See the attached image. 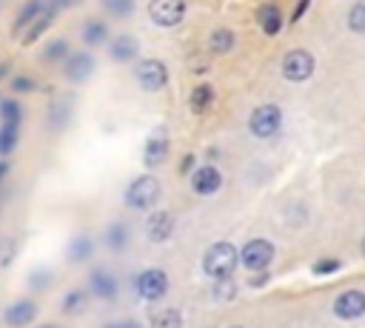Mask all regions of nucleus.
Returning <instances> with one entry per match:
<instances>
[{
  "label": "nucleus",
  "instance_id": "29",
  "mask_svg": "<svg viewBox=\"0 0 365 328\" xmlns=\"http://www.w3.org/2000/svg\"><path fill=\"white\" fill-rule=\"evenodd\" d=\"M148 328H182V314L177 308H160L148 317Z\"/></svg>",
  "mask_w": 365,
  "mask_h": 328
},
{
  "label": "nucleus",
  "instance_id": "33",
  "mask_svg": "<svg viewBox=\"0 0 365 328\" xmlns=\"http://www.w3.org/2000/svg\"><path fill=\"white\" fill-rule=\"evenodd\" d=\"M103 9L114 20H128L134 14V0H103Z\"/></svg>",
  "mask_w": 365,
  "mask_h": 328
},
{
  "label": "nucleus",
  "instance_id": "46",
  "mask_svg": "<svg viewBox=\"0 0 365 328\" xmlns=\"http://www.w3.org/2000/svg\"><path fill=\"white\" fill-rule=\"evenodd\" d=\"M228 328H245V325H228Z\"/></svg>",
  "mask_w": 365,
  "mask_h": 328
},
{
  "label": "nucleus",
  "instance_id": "8",
  "mask_svg": "<svg viewBox=\"0 0 365 328\" xmlns=\"http://www.w3.org/2000/svg\"><path fill=\"white\" fill-rule=\"evenodd\" d=\"M314 66H317V60L308 48H291L282 57V77L291 83H302L314 74Z\"/></svg>",
  "mask_w": 365,
  "mask_h": 328
},
{
  "label": "nucleus",
  "instance_id": "15",
  "mask_svg": "<svg viewBox=\"0 0 365 328\" xmlns=\"http://www.w3.org/2000/svg\"><path fill=\"white\" fill-rule=\"evenodd\" d=\"M171 234H174V214L171 211H163V208L160 211H151L148 220H145V237H148V242L160 245Z\"/></svg>",
  "mask_w": 365,
  "mask_h": 328
},
{
  "label": "nucleus",
  "instance_id": "6",
  "mask_svg": "<svg viewBox=\"0 0 365 328\" xmlns=\"http://www.w3.org/2000/svg\"><path fill=\"white\" fill-rule=\"evenodd\" d=\"M168 285H171V280H168V274H165L163 268H143V271L134 277V291H137V297L145 299V302L163 299V297L168 294Z\"/></svg>",
  "mask_w": 365,
  "mask_h": 328
},
{
  "label": "nucleus",
  "instance_id": "26",
  "mask_svg": "<svg viewBox=\"0 0 365 328\" xmlns=\"http://www.w3.org/2000/svg\"><path fill=\"white\" fill-rule=\"evenodd\" d=\"M91 254H94V240L86 237V234L74 237V240L66 245V260H68V262H86Z\"/></svg>",
  "mask_w": 365,
  "mask_h": 328
},
{
  "label": "nucleus",
  "instance_id": "47",
  "mask_svg": "<svg viewBox=\"0 0 365 328\" xmlns=\"http://www.w3.org/2000/svg\"><path fill=\"white\" fill-rule=\"evenodd\" d=\"M46 3H57V0H46Z\"/></svg>",
  "mask_w": 365,
  "mask_h": 328
},
{
  "label": "nucleus",
  "instance_id": "22",
  "mask_svg": "<svg viewBox=\"0 0 365 328\" xmlns=\"http://www.w3.org/2000/svg\"><path fill=\"white\" fill-rule=\"evenodd\" d=\"M257 23H259V29L268 37H277L282 31V11H279V6L277 3H262L257 9Z\"/></svg>",
  "mask_w": 365,
  "mask_h": 328
},
{
  "label": "nucleus",
  "instance_id": "16",
  "mask_svg": "<svg viewBox=\"0 0 365 328\" xmlns=\"http://www.w3.org/2000/svg\"><path fill=\"white\" fill-rule=\"evenodd\" d=\"M48 9V3L46 0H23L20 3V9L14 11V20H11V26H9V34H14V37H20L43 11Z\"/></svg>",
  "mask_w": 365,
  "mask_h": 328
},
{
  "label": "nucleus",
  "instance_id": "14",
  "mask_svg": "<svg viewBox=\"0 0 365 328\" xmlns=\"http://www.w3.org/2000/svg\"><path fill=\"white\" fill-rule=\"evenodd\" d=\"M188 180H191V191H194V194H200V197H208V194L220 191V185H222V174H220V168H217V165H211V163H205V165L194 168Z\"/></svg>",
  "mask_w": 365,
  "mask_h": 328
},
{
  "label": "nucleus",
  "instance_id": "27",
  "mask_svg": "<svg viewBox=\"0 0 365 328\" xmlns=\"http://www.w3.org/2000/svg\"><path fill=\"white\" fill-rule=\"evenodd\" d=\"M0 123L23 125V103H20V97H14V94L0 97Z\"/></svg>",
  "mask_w": 365,
  "mask_h": 328
},
{
  "label": "nucleus",
  "instance_id": "40",
  "mask_svg": "<svg viewBox=\"0 0 365 328\" xmlns=\"http://www.w3.org/2000/svg\"><path fill=\"white\" fill-rule=\"evenodd\" d=\"M9 174H11V160H9V157H0V185L6 183Z\"/></svg>",
  "mask_w": 365,
  "mask_h": 328
},
{
  "label": "nucleus",
  "instance_id": "13",
  "mask_svg": "<svg viewBox=\"0 0 365 328\" xmlns=\"http://www.w3.org/2000/svg\"><path fill=\"white\" fill-rule=\"evenodd\" d=\"M168 151H171V140H168L165 128H157V131L145 140V145H143V163H145L148 168H157V165H163V163L168 160Z\"/></svg>",
  "mask_w": 365,
  "mask_h": 328
},
{
  "label": "nucleus",
  "instance_id": "12",
  "mask_svg": "<svg viewBox=\"0 0 365 328\" xmlns=\"http://www.w3.org/2000/svg\"><path fill=\"white\" fill-rule=\"evenodd\" d=\"M334 317L336 319H359L365 317V291L362 288H348L334 299Z\"/></svg>",
  "mask_w": 365,
  "mask_h": 328
},
{
  "label": "nucleus",
  "instance_id": "18",
  "mask_svg": "<svg viewBox=\"0 0 365 328\" xmlns=\"http://www.w3.org/2000/svg\"><path fill=\"white\" fill-rule=\"evenodd\" d=\"M57 11H60V9L48 3V9H46V11H43V14H40V17H37V20H34V23H31V26L23 31V34H20V46H26V48H29V46L40 43V37H43V34L51 29V23H54Z\"/></svg>",
  "mask_w": 365,
  "mask_h": 328
},
{
  "label": "nucleus",
  "instance_id": "43",
  "mask_svg": "<svg viewBox=\"0 0 365 328\" xmlns=\"http://www.w3.org/2000/svg\"><path fill=\"white\" fill-rule=\"evenodd\" d=\"M103 328H125V325H123V319H120V322H106Z\"/></svg>",
  "mask_w": 365,
  "mask_h": 328
},
{
  "label": "nucleus",
  "instance_id": "3",
  "mask_svg": "<svg viewBox=\"0 0 365 328\" xmlns=\"http://www.w3.org/2000/svg\"><path fill=\"white\" fill-rule=\"evenodd\" d=\"M279 125H282V108H279L277 103H262V106H257V108L251 111V117H248V131H251L257 140L274 137V134L279 131Z\"/></svg>",
  "mask_w": 365,
  "mask_h": 328
},
{
  "label": "nucleus",
  "instance_id": "31",
  "mask_svg": "<svg viewBox=\"0 0 365 328\" xmlns=\"http://www.w3.org/2000/svg\"><path fill=\"white\" fill-rule=\"evenodd\" d=\"M208 48L214 54H228L234 48V31L231 29H214L208 34Z\"/></svg>",
  "mask_w": 365,
  "mask_h": 328
},
{
  "label": "nucleus",
  "instance_id": "4",
  "mask_svg": "<svg viewBox=\"0 0 365 328\" xmlns=\"http://www.w3.org/2000/svg\"><path fill=\"white\" fill-rule=\"evenodd\" d=\"M274 262V242L265 240V237H254L242 245L240 251V265L248 271V274H259L265 271L268 265Z\"/></svg>",
  "mask_w": 365,
  "mask_h": 328
},
{
  "label": "nucleus",
  "instance_id": "28",
  "mask_svg": "<svg viewBox=\"0 0 365 328\" xmlns=\"http://www.w3.org/2000/svg\"><path fill=\"white\" fill-rule=\"evenodd\" d=\"M20 128L23 125H11V123H0V157H11L20 145Z\"/></svg>",
  "mask_w": 365,
  "mask_h": 328
},
{
  "label": "nucleus",
  "instance_id": "2",
  "mask_svg": "<svg viewBox=\"0 0 365 328\" xmlns=\"http://www.w3.org/2000/svg\"><path fill=\"white\" fill-rule=\"evenodd\" d=\"M200 265H202V274H205V277H211V280L231 277V274H234V268L240 265V251H237L231 242L220 240V242H214V245L202 254Z\"/></svg>",
  "mask_w": 365,
  "mask_h": 328
},
{
  "label": "nucleus",
  "instance_id": "30",
  "mask_svg": "<svg viewBox=\"0 0 365 328\" xmlns=\"http://www.w3.org/2000/svg\"><path fill=\"white\" fill-rule=\"evenodd\" d=\"M6 86H9V94H14V97H23V94H34V91L40 88L37 77H31V74H11Z\"/></svg>",
  "mask_w": 365,
  "mask_h": 328
},
{
  "label": "nucleus",
  "instance_id": "36",
  "mask_svg": "<svg viewBox=\"0 0 365 328\" xmlns=\"http://www.w3.org/2000/svg\"><path fill=\"white\" fill-rule=\"evenodd\" d=\"M336 268H342V262H339V260H334V257H328V260H317V262L311 265V271H314V274H334Z\"/></svg>",
  "mask_w": 365,
  "mask_h": 328
},
{
  "label": "nucleus",
  "instance_id": "44",
  "mask_svg": "<svg viewBox=\"0 0 365 328\" xmlns=\"http://www.w3.org/2000/svg\"><path fill=\"white\" fill-rule=\"evenodd\" d=\"M34 328H63V325H57V322H43V325H34Z\"/></svg>",
  "mask_w": 365,
  "mask_h": 328
},
{
  "label": "nucleus",
  "instance_id": "38",
  "mask_svg": "<svg viewBox=\"0 0 365 328\" xmlns=\"http://www.w3.org/2000/svg\"><path fill=\"white\" fill-rule=\"evenodd\" d=\"M14 71H11V60H6V57H0V86L3 83H9V77H11Z\"/></svg>",
  "mask_w": 365,
  "mask_h": 328
},
{
  "label": "nucleus",
  "instance_id": "7",
  "mask_svg": "<svg viewBox=\"0 0 365 328\" xmlns=\"http://www.w3.org/2000/svg\"><path fill=\"white\" fill-rule=\"evenodd\" d=\"M88 294L103 299V302H111L120 297V280L114 277V271H108L106 265H94L88 268V282H86Z\"/></svg>",
  "mask_w": 365,
  "mask_h": 328
},
{
  "label": "nucleus",
  "instance_id": "41",
  "mask_svg": "<svg viewBox=\"0 0 365 328\" xmlns=\"http://www.w3.org/2000/svg\"><path fill=\"white\" fill-rule=\"evenodd\" d=\"M83 0H57V3H51V6H57V9H74V6H80Z\"/></svg>",
  "mask_w": 365,
  "mask_h": 328
},
{
  "label": "nucleus",
  "instance_id": "32",
  "mask_svg": "<svg viewBox=\"0 0 365 328\" xmlns=\"http://www.w3.org/2000/svg\"><path fill=\"white\" fill-rule=\"evenodd\" d=\"M26 282H29V288H31L34 294H43V291H48V288H51V282H54V274H51V268H46V265H37L34 271H29Z\"/></svg>",
  "mask_w": 365,
  "mask_h": 328
},
{
  "label": "nucleus",
  "instance_id": "35",
  "mask_svg": "<svg viewBox=\"0 0 365 328\" xmlns=\"http://www.w3.org/2000/svg\"><path fill=\"white\" fill-rule=\"evenodd\" d=\"M348 29L356 34H365V0H356L348 11Z\"/></svg>",
  "mask_w": 365,
  "mask_h": 328
},
{
  "label": "nucleus",
  "instance_id": "48",
  "mask_svg": "<svg viewBox=\"0 0 365 328\" xmlns=\"http://www.w3.org/2000/svg\"><path fill=\"white\" fill-rule=\"evenodd\" d=\"M0 3H3V0H0Z\"/></svg>",
  "mask_w": 365,
  "mask_h": 328
},
{
  "label": "nucleus",
  "instance_id": "39",
  "mask_svg": "<svg viewBox=\"0 0 365 328\" xmlns=\"http://www.w3.org/2000/svg\"><path fill=\"white\" fill-rule=\"evenodd\" d=\"M194 171V154H185L180 160V174H191Z\"/></svg>",
  "mask_w": 365,
  "mask_h": 328
},
{
  "label": "nucleus",
  "instance_id": "42",
  "mask_svg": "<svg viewBox=\"0 0 365 328\" xmlns=\"http://www.w3.org/2000/svg\"><path fill=\"white\" fill-rule=\"evenodd\" d=\"M123 325L125 328H143V322H137V319H123Z\"/></svg>",
  "mask_w": 365,
  "mask_h": 328
},
{
  "label": "nucleus",
  "instance_id": "5",
  "mask_svg": "<svg viewBox=\"0 0 365 328\" xmlns=\"http://www.w3.org/2000/svg\"><path fill=\"white\" fill-rule=\"evenodd\" d=\"M134 80L143 91L154 94V91H163L168 86V66L157 57H145L134 66Z\"/></svg>",
  "mask_w": 365,
  "mask_h": 328
},
{
  "label": "nucleus",
  "instance_id": "24",
  "mask_svg": "<svg viewBox=\"0 0 365 328\" xmlns=\"http://www.w3.org/2000/svg\"><path fill=\"white\" fill-rule=\"evenodd\" d=\"M71 106H74V97H68V94L57 97V100L48 106V125H51L54 131H60V128L68 125V120H71Z\"/></svg>",
  "mask_w": 365,
  "mask_h": 328
},
{
  "label": "nucleus",
  "instance_id": "9",
  "mask_svg": "<svg viewBox=\"0 0 365 328\" xmlns=\"http://www.w3.org/2000/svg\"><path fill=\"white\" fill-rule=\"evenodd\" d=\"M37 314H40L37 299L20 297V299H11V302L3 308V322H6L9 328H29V325H34Z\"/></svg>",
  "mask_w": 365,
  "mask_h": 328
},
{
  "label": "nucleus",
  "instance_id": "11",
  "mask_svg": "<svg viewBox=\"0 0 365 328\" xmlns=\"http://www.w3.org/2000/svg\"><path fill=\"white\" fill-rule=\"evenodd\" d=\"M94 68H97V60H94V54H91V51H71V54H68V60L60 66L63 77H66L68 83H74V86L86 83V80L94 74Z\"/></svg>",
  "mask_w": 365,
  "mask_h": 328
},
{
  "label": "nucleus",
  "instance_id": "37",
  "mask_svg": "<svg viewBox=\"0 0 365 328\" xmlns=\"http://www.w3.org/2000/svg\"><path fill=\"white\" fill-rule=\"evenodd\" d=\"M308 6H311V0H299V3L294 6V11H291V17H288V20H291V23H297V20H302V14L308 11Z\"/></svg>",
  "mask_w": 365,
  "mask_h": 328
},
{
  "label": "nucleus",
  "instance_id": "1",
  "mask_svg": "<svg viewBox=\"0 0 365 328\" xmlns=\"http://www.w3.org/2000/svg\"><path fill=\"white\" fill-rule=\"evenodd\" d=\"M160 197H163V185H160V180L151 177V174L134 177V180L125 185V191H123V203H125L131 211H151V208L160 203Z\"/></svg>",
  "mask_w": 365,
  "mask_h": 328
},
{
  "label": "nucleus",
  "instance_id": "25",
  "mask_svg": "<svg viewBox=\"0 0 365 328\" xmlns=\"http://www.w3.org/2000/svg\"><path fill=\"white\" fill-rule=\"evenodd\" d=\"M211 103H214V86H211V83H197V86L191 88V97H188L191 111H194V114H202V111L211 108Z\"/></svg>",
  "mask_w": 365,
  "mask_h": 328
},
{
  "label": "nucleus",
  "instance_id": "34",
  "mask_svg": "<svg viewBox=\"0 0 365 328\" xmlns=\"http://www.w3.org/2000/svg\"><path fill=\"white\" fill-rule=\"evenodd\" d=\"M211 297L217 302H225V299H234L237 297V282L231 277H222V280H214V288H211Z\"/></svg>",
  "mask_w": 365,
  "mask_h": 328
},
{
  "label": "nucleus",
  "instance_id": "21",
  "mask_svg": "<svg viewBox=\"0 0 365 328\" xmlns=\"http://www.w3.org/2000/svg\"><path fill=\"white\" fill-rule=\"evenodd\" d=\"M68 54H71L68 37H51L40 48V63H46V66H63L68 60Z\"/></svg>",
  "mask_w": 365,
  "mask_h": 328
},
{
  "label": "nucleus",
  "instance_id": "19",
  "mask_svg": "<svg viewBox=\"0 0 365 328\" xmlns=\"http://www.w3.org/2000/svg\"><path fill=\"white\" fill-rule=\"evenodd\" d=\"M128 240H131V231L123 220H111L103 231V245L111 251V254H123L128 248Z\"/></svg>",
  "mask_w": 365,
  "mask_h": 328
},
{
  "label": "nucleus",
  "instance_id": "45",
  "mask_svg": "<svg viewBox=\"0 0 365 328\" xmlns=\"http://www.w3.org/2000/svg\"><path fill=\"white\" fill-rule=\"evenodd\" d=\"M362 257H365V237H362Z\"/></svg>",
  "mask_w": 365,
  "mask_h": 328
},
{
  "label": "nucleus",
  "instance_id": "20",
  "mask_svg": "<svg viewBox=\"0 0 365 328\" xmlns=\"http://www.w3.org/2000/svg\"><path fill=\"white\" fill-rule=\"evenodd\" d=\"M108 23L100 20V17H88L83 26H80V43L88 46V48H97L103 43H108Z\"/></svg>",
  "mask_w": 365,
  "mask_h": 328
},
{
  "label": "nucleus",
  "instance_id": "23",
  "mask_svg": "<svg viewBox=\"0 0 365 328\" xmlns=\"http://www.w3.org/2000/svg\"><path fill=\"white\" fill-rule=\"evenodd\" d=\"M88 299H91L88 288H68V291L63 294V299H60V311H63V317H80V314L86 311Z\"/></svg>",
  "mask_w": 365,
  "mask_h": 328
},
{
  "label": "nucleus",
  "instance_id": "17",
  "mask_svg": "<svg viewBox=\"0 0 365 328\" xmlns=\"http://www.w3.org/2000/svg\"><path fill=\"white\" fill-rule=\"evenodd\" d=\"M140 54V40L134 34H117L108 40V57L111 63H134Z\"/></svg>",
  "mask_w": 365,
  "mask_h": 328
},
{
  "label": "nucleus",
  "instance_id": "10",
  "mask_svg": "<svg viewBox=\"0 0 365 328\" xmlns=\"http://www.w3.org/2000/svg\"><path fill=\"white\" fill-rule=\"evenodd\" d=\"M148 17L154 26L174 29L185 17V0H148Z\"/></svg>",
  "mask_w": 365,
  "mask_h": 328
}]
</instances>
